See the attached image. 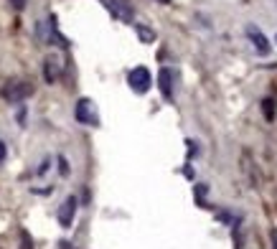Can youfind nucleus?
Returning <instances> with one entry per match:
<instances>
[{
	"label": "nucleus",
	"mask_w": 277,
	"mask_h": 249,
	"mask_svg": "<svg viewBox=\"0 0 277 249\" xmlns=\"http://www.w3.org/2000/svg\"><path fill=\"white\" fill-rule=\"evenodd\" d=\"M99 3L112 13V18H120V21H125V23H132V11H130L125 3H120V0H99Z\"/></svg>",
	"instance_id": "423d86ee"
},
{
	"label": "nucleus",
	"mask_w": 277,
	"mask_h": 249,
	"mask_svg": "<svg viewBox=\"0 0 277 249\" xmlns=\"http://www.w3.org/2000/svg\"><path fill=\"white\" fill-rule=\"evenodd\" d=\"M11 6H13L16 11H23V8H26V0H11Z\"/></svg>",
	"instance_id": "6ab92c4d"
},
{
	"label": "nucleus",
	"mask_w": 277,
	"mask_h": 249,
	"mask_svg": "<svg viewBox=\"0 0 277 249\" xmlns=\"http://www.w3.org/2000/svg\"><path fill=\"white\" fill-rule=\"evenodd\" d=\"M6 153H8V148H6V143H0V163L6 160Z\"/></svg>",
	"instance_id": "412c9836"
},
{
	"label": "nucleus",
	"mask_w": 277,
	"mask_h": 249,
	"mask_svg": "<svg viewBox=\"0 0 277 249\" xmlns=\"http://www.w3.org/2000/svg\"><path fill=\"white\" fill-rule=\"evenodd\" d=\"M135 31H137V38L143 41V44H153V41L158 38V36H155V31H153V28H148V26H143V23H135Z\"/></svg>",
	"instance_id": "9d476101"
},
{
	"label": "nucleus",
	"mask_w": 277,
	"mask_h": 249,
	"mask_svg": "<svg viewBox=\"0 0 277 249\" xmlns=\"http://www.w3.org/2000/svg\"><path fill=\"white\" fill-rule=\"evenodd\" d=\"M56 163H59V173H61L64 178H66V176L71 173V168H69V160H66L64 155H59V158H56Z\"/></svg>",
	"instance_id": "f8f14e48"
},
{
	"label": "nucleus",
	"mask_w": 277,
	"mask_h": 249,
	"mask_svg": "<svg viewBox=\"0 0 277 249\" xmlns=\"http://www.w3.org/2000/svg\"><path fill=\"white\" fill-rule=\"evenodd\" d=\"M158 89H161V94H163L166 102L173 99V74H171L168 66H163L161 74H158Z\"/></svg>",
	"instance_id": "0eeeda50"
},
{
	"label": "nucleus",
	"mask_w": 277,
	"mask_h": 249,
	"mask_svg": "<svg viewBox=\"0 0 277 249\" xmlns=\"http://www.w3.org/2000/svg\"><path fill=\"white\" fill-rule=\"evenodd\" d=\"M186 145H188V155H199V148H196L193 140H186Z\"/></svg>",
	"instance_id": "f3484780"
},
{
	"label": "nucleus",
	"mask_w": 277,
	"mask_h": 249,
	"mask_svg": "<svg viewBox=\"0 0 277 249\" xmlns=\"http://www.w3.org/2000/svg\"><path fill=\"white\" fill-rule=\"evenodd\" d=\"M269 239H272V249H277V229L269 231Z\"/></svg>",
	"instance_id": "aec40b11"
},
{
	"label": "nucleus",
	"mask_w": 277,
	"mask_h": 249,
	"mask_svg": "<svg viewBox=\"0 0 277 249\" xmlns=\"http://www.w3.org/2000/svg\"><path fill=\"white\" fill-rule=\"evenodd\" d=\"M216 219H219L221 224H226V226H234V216H231L229 211H224V209H221V211H216Z\"/></svg>",
	"instance_id": "ddd939ff"
},
{
	"label": "nucleus",
	"mask_w": 277,
	"mask_h": 249,
	"mask_svg": "<svg viewBox=\"0 0 277 249\" xmlns=\"http://www.w3.org/2000/svg\"><path fill=\"white\" fill-rule=\"evenodd\" d=\"M49 165H51V158H44V163L38 165V176H44V173L49 171Z\"/></svg>",
	"instance_id": "2eb2a0df"
},
{
	"label": "nucleus",
	"mask_w": 277,
	"mask_h": 249,
	"mask_svg": "<svg viewBox=\"0 0 277 249\" xmlns=\"http://www.w3.org/2000/svg\"><path fill=\"white\" fill-rule=\"evenodd\" d=\"M244 33H247V38L254 44V49H257V54L259 56H269L272 54V46H269V38L259 31V26H254V23H247L244 26Z\"/></svg>",
	"instance_id": "7ed1b4c3"
},
{
	"label": "nucleus",
	"mask_w": 277,
	"mask_h": 249,
	"mask_svg": "<svg viewBox=\"0 0 277 249\" xmlns=\"http://www.w3.org/2000/svg\"><path fill=\"white\" fill-rule=\"evenodd\" d=\"M59 71H61V69H59V61L49 56V59L44 61V79H46V84H56Z\"/></svg>",
	"instance_id": "6e6552de"
},
{
	"label": "nucleus",
	"mask_w": 277,
	"mask_h": 249,
	"mask_svg": "<svg viewBox=\"0 0 277 249\" xmlns=\"http://www.w3.org/2000/svg\"><path fill=\"white\" fill-rule=\"evenodd\" d=\"M158 3H163V6H168V3H171V0H158Z\"/></svg>",
	"instance_id": "4be33fe9"
},
{
	"label": "nucleus",
	"mask_w": 277,
	"mask_h": 249,
	"mask_svg": "<svg viewBox=\"0 0 277 249\" xmlns=\"http://www.w3.org/2000/svg\"><path fill=\"white\" fill-rule=\"evenodd\" d=\"M16 119H18V125H21V128H23V125H26V107H21V109H18Z\"/></svg>",
	"instance_id": "dca6fc26"
},
{
	"label": "nucleus",
	"mask_w": 277,
	"mask_h": 249,
	"mask_svg": "<svg viewBox=\"0 0 277 249\" xmlns=\"http://www.w3.org/2000/svg\"><path fill=\"white\" fill-rule=\"evenodd\" d=\"M21 249H33V239H31V234L26 229L21 231Z\"/></svg>",
	"instance_id": "4468645a"
},
{
	"label": "nucleus",
	"mask_w": 277,
	"mask_h": 249,
	"mask_svg": "<svg viewBox=\"0 0 277 249\" xmlns=\"http://www.w3.org/2000/svg\"><path fill=\"white\" fill-rule=\"evenodd\" d=\"M193 193H196V201H199L201 209H211V206L206 203V193H209V186H206V183H196V186H193Z\"/></svg>",
	"instance_id": "9b49d317"
},
{
	"label": "nucleus",
	"mask_w": 277,
	"mask_h": 249,
	"mask_svg": "<svg viewBox=\"0 0 277 249\" xmlns=\"http://www.w3.org/2000/svg\"><path fill=\"white\" fill-rule=\"evenodd\" d=\"M183 176H186L188 181H193V178H196V173H193V168H191V165H186V168H183Z\"/></svg>",
	"instance_id": "a211bd4d"
},
{
	"label": "nucleus",
	"mask_w": 277,
	"mask_h": 249,
	"mask_svg": "<svg viewBox=\"0 0 277 249\" xmlns=\"http://www.w3.org/2000/svg\"><path fill=\"white\" fill-rule=\"evenodd\" d=\"M31 94H33V84H28V81H8V84L0 89V97L11 104H18V102L28 99Z\"/></svg>",
	"instance_id": "f257e3e1"
},
{
	"label": "nucleus",
	"mask_w": 277,
	"mask_h": 249,
	"mask_svg": "<svg viewBox=\"0 0 277 249\" xmlns=\"http://www.w3.org/2000/svg\"><path fill=\"white\" fill-rule=\"evenodd\" d=\"M76 209H79L76 196H66V198H64V203L59 206V214H56V219H59V226H61V229H71L74 216H76Z\"/></svg>",
	"instance_id": "20e7f679"
},
{
	"label": "nucleus",
	"mask_w": 277,
	"mask_h": 249,
	"mask_svg": "<svg viewBox=\"0 0 277 249\" xmlns=\"http://www.w3.org/2000/svg\"><path fill=\"white\" fill-rule=\"evenodd\" d=\"M262 114H264L267 122L274 119V114H277V102H274L272 97H264V99H262Z\"/></svg>",
	"instance_id": "1a4fd4ad"
},
{
	"label": "nucleus",
	"mask_w": 277,
	"mask_h": 249,
	"mask_svg": "<svg viewBox=\"0 0 277 249\" xmlns=\"http://www.w3.org/2000/svg\"><path fill=\"white\" fill-rule=\"evenodd\" d=\"M127 84H130V89H132L135 94H145V92L150 89V84H153V76H150V71H148L145 66H135V69L127 74Z\"/></svg>",
	"instance_id": "f03ea898"
},
{
	"label": "nucleus",
	"mask_w": 277,
	"mask_h": 249,
	"mask_svg": "<svg viewBox=\"0 0 277 249\" xmlns=\"http://www.w3.org/2000/svg\"><path fill=\"white\" fill-rule=\"evenodd\" d=\"M74 117H76V122H82V125H94V128H97V122H99V117H97V112H94V102L87 99V97H82V99L76 102Z\"/></svg>",
	"instance_id": "39448f33"
},
{
	"label": "nucleus",
	"mask_w": 277,
	"mask_h": 249,
	"mask_svg": "<svg viewBox=\"0 0 277 249\" xmlns=\"http://www.w3.org/2000/svg\"><path fill=\"white\" fill-rule=\"evenodd\" d=\"M274 44H277V36H274Z\"/></svg>",
	"instance_id": "5701e85b"
}]
</instances>
